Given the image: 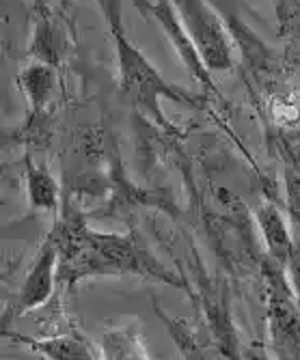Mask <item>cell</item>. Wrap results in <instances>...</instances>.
I'll use <instances>...</instances> for the list:
<instances>
[{
	"label": "cell",
	"instance_id": "1",
	"mask_svg": "<svg viewBox=\"0 0 300 360\" xmlns=\"http://www.w3.org/2000/svg\"><path fill=\"white\" fill-rule=\"evenodd\" d=\"M261 224H263V233H265V240H268L270 248L277 255H281V248L287 246V233H285V226H283L281 218L277 216V212H273V210L261 212Z\"/></svg>",
	"mask_w": 300,
	"mask_h": 360
},
{
	"label": "cell",
	"instance_id": "2",
	"mask_svg": "<svg viewBox=\"0 0 300 360\" xmlns=\"http://www.w3.org/2000/svg\"><path fill=\"white\" fill-rule=\"evenodd\" d=\"M270 112L279 125L289 127L300 121V104L294 100V97H275L270 104Z\"/></svg>",
	"mask_w": 300,
	"mask_h": 360
}]
</instances>
